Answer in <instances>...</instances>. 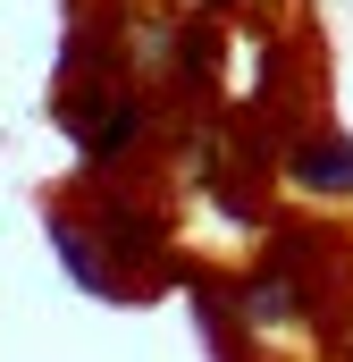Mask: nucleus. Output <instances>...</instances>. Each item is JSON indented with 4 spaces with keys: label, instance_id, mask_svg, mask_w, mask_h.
<instances>
[{
    "label": "nucleus",
    "instance_id": "nucleus-2",
    "mask_svg": "<svg viewBox=\"0 0 353 362\" xmlns=\"http://www.w3.org/2000/svg\"><path fill=\"white\" fill-rule=\"evenodd\" d=\"M193 8H219V17H227V8H261V0H193Z\"/></svg>",
    "mask_w": 353,
    "mask_h": 362
},
{
    "label": "nucleus",
    "instance_id": "nucleus-1",
    "mask_svg": "<svg viewBox=\"0 0 353 362\" xmlns=\"http://www.w3.org/2000/svg\"><path fill=\"white\" fill-rule=\"evenodd\" d=\"M286 177L311 185V194H353V144L345 135H320V144H303L294 160H286Z\"/></svg>",
    "mask_w": 353,
    "mask_h": 362
}]
</instances>
